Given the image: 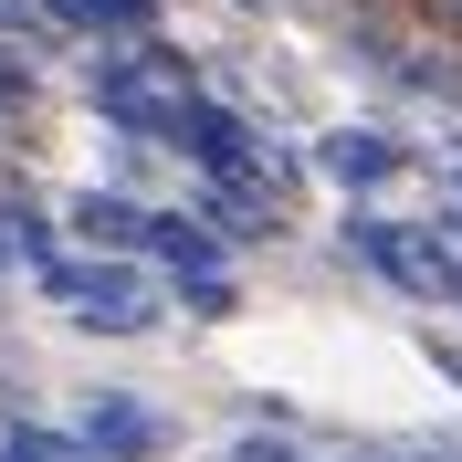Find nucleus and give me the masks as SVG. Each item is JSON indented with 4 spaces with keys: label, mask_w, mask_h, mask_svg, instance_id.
<instances>
[{
    "label": "nucleus",
    "mask_w": 462,
    "mask_h": 462,
    "mask_svg": "<svg viewBox=\"0 0 462 462\" xmlns=\"http://www.w3.org/2000/svg\"><path fill=\"white\" fill-rule=\"evenodd\" d=\"M346 253H368V273H389L400 294H462V253L431 231H400V221H346Z\"/></svg>",
    "instance_id": "nucleus-1"
},
{
    "label": "nucleus",
    "mask_w": 462,
    "mask_h": 462,
    "mask_svg": "<svg viewBox=\"0 0 462 462\" xmlns=\"http://www.w3.org/2000/svg\"><path fill=\"white\" fill-rule=\"evenodd\" d=\"M53 294H63L85 326H116V337H126V326H147V294H137V273H126V263H53Z\"/></svg>",
    "instance_id": "nucleus-2"
},
{
    "label": "nucleus",
    "mask_w": 462,
    "mask_h": 462,
    "mask_svg": "<svg viewBox=\"0 0 462 462\" xmlns=\"http://www.w3.org/2000/svg\"><path fill=\"white\" fill-rule=\"evenodd\" d=\"M326 179H337V189H378V179H400V137H378V126H337V137H326Z\"/></svg>",
    "instance_id": "nucleus-3"
},
{
    "label": "nucleus",
    "mask_w": 462,
    "mask_h": 462,
    "mask_svg": "<svg viewBox=\"0 0 462 462\" xmlns=\"http://www.w3.org/2000/svg\"><path fill=\"white\" fill-rule=\"evenodd\" d=\"M74 231H85V242H106V253H137V242H147V210L95 189V200H74Z\"/></svg>",
    "instance_id": "nucleus-4"
},
{
    "label": "nucleus",
    "mask_w": 462,
    "mask_h": 462,
    "mask_svg": "<svg viewBox=\"0 0 462 462\" xmlns=\"http://www.w3.org/2000/svg\"><path fill=\"white\" fill-rule=\"evenodd\" d=\"M85 431H95V441H106V452H116V462H137V452H147V441H158V420H147V410H137V400H95V420H85Z\"/></svg>",
    "instance_id": "nucleus-5"
},
{
    "label": "nucleus",
    "mask_w": 462,
    "mask_h": 462,
    "mask_svg": "<svg viewBox=\"0 0 462 462\" xmlns=\"http://www.w3.org/2000/svg\"><path fill=\"white\" fill-rule=\"evenodd\" d=\"M147 253H169L179 273H221V242H210V231H189V221H147Z\"/></svg>",
    "instance_id": "nucleus-6"
},
{
    "label": "nucleus",
    "mask_w": 462,
    "mask_h": 462,
    "mask_svg": "<svg viewBox=\"0 0 462 462\" xmlns=\"http://www.w3.org/2000/svg\"><path fill=\"white\" fill-rule=\"evenodd\" d=\"M0 462H63V441H42V431H22V441H11V452H0Z\"/></svg>",
    "instance_id": "nucleus-7"
},
{
    "label": "nucleus",
    "mask_w": 462,
    "mask_h": 462,
    "mask_svg": "<svg viewBox=\"0 0 462 462\" xmlns=\"http://www.w3.org/2000/svg\"><path fill=\"white\" fill-rule=\"evenodd\" d=\"M431 22H441V42H462V0H431Z\"/></svg>",
    "instance_id": "nucleus-8"
},
{
    "label": "nucleus",
    "mask_w": 462,
    "mask_h": 462,
    "mask_svg": "<svg viewBox=\"0 0 462 462\" xmlns=\"http://www.w3.org/2000/svg\"><path fill=\"white\" fill-rule=\"evenodd\" d=\"M231 462H294V452H284V441H242Z\"/></svg>",
    "instance_id": "nucleus-9"
},
{
    "label": "nucleus",
    "mask_w": 462,
    "mask_h": 462,
    "mask_svg": "<svg viewBox=\"0 0 462 462\" xmlns=\"http://www.w3.org/2000/svg\"><path fill=\"white\" fill-rule=\"evenodd\" d=\"M431 368H441V378L462 389V346H441V337H431Z\"/></svg>",
    "instance_id": "nucleus-10"
},
{
    "label": "nucleus",
    "mask_w": 462,
    "mask_h": 462,
    "mask_svg": "<svg viewBox=\"0 0 462 462\" xmlns=\"http://www.w3.org/2000/svg\"><path fill=\"white\" fill-rule=\"evenodd\" d=\"M0 22H11V0H0Z\"/></svg>",
    "instance_id": "nucleus-11"
}]
</instances>
